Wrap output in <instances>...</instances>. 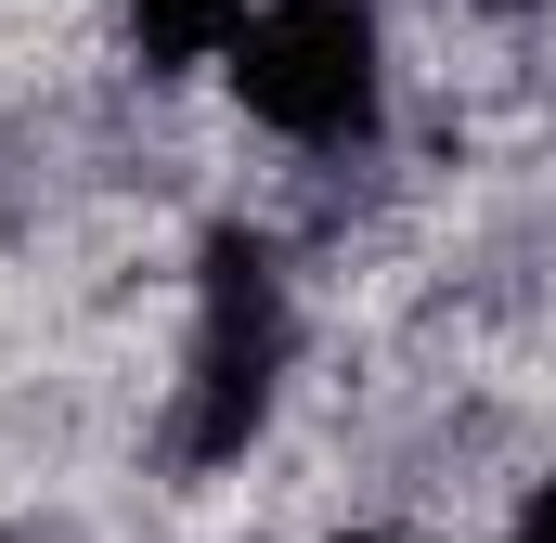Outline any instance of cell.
I'll list each match as a JSON object with an SVG mask.
<instances>
[{
  "instance_id": "cell-1",
  "label": "cell",
  "mask_w": 556,
  "mask_h": 543,
  "mask_svg": "<svg viewBox=\"0 0 556 543\" xmlns=\"http://www.w3.org/2000/svg\"><path fill=\"white\" fill-rule=\"evenodd\" d=\"M285 376H298V285L285 247L220 220L194 247V324H181V389H168V466L181 479H220L273 440Z\"/></svg>"
},
{
  "instance_id": "cell-2",
  "label": "cell",
  "mask_w": 556,
  "mask_h": 543,
  "mask_svg": "<svg viewBox=\"0 0 556 543\" xmlns=\"http://www.w3.org/2000/svg\"><path fill=\"white\" fill-rule=\"evenodd\" d=\"M220 91L285 155H376V130H389V13L376 0H260L220 52Z\"/></svg>"
},
{
  "instance_id": "cell-3",
  "label": "cell",
  "mask_w": 556,
  "mask_h": 543,
  "mask_svg": "<svg viewBox=\"0 0 556 543\" xmlns=\"http://www.w3.org/2000/svg\"><path fill=\"white\" fill-rule=\"evenodd\" d=\"M117 13H130V52H142V78H220L233 26H247L260 0H117Z\"/></svg>"
},
{
  "instance_id": "cell-4",
  "label": "cell",
  "mask_w": 556,
  "mask_h": 543,
  "mask_svg": "<svg viewBox=\"0 0 556 543\" xmlns=\"http://www.w3.org/2000/svg\"><path fill=\"white\" fill-rule=\"evenodd\" d=\"M505 543H556V479H531V492H518V518H505Z\"/></svg>"
},
{
  "instance_id": "cell-5",
  "label": "cell",
  "mask_w": 556,
  "mask_h": 543,
  "mask_svg": "<svg viewBox=\"0 0 556 543\" xmlns=\"http://www.w3.org/2000/svg\"><path fill=\"white\" fill-rule=\"evenodd\" d=\"M350 543H415V531H350Z\"/></svg>"
}]
</instances>
